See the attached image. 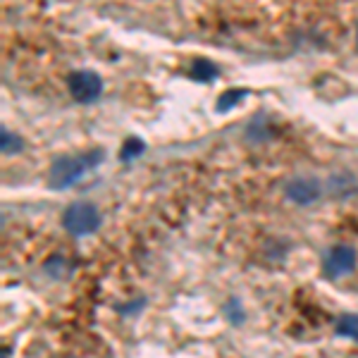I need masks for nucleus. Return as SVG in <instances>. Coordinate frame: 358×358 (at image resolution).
<instances>
[{"label": "nucleus", "instance_id": "obj_1", "mask_svg": "<svg viewBox=\"0 0 358 358\" xmlns=\"http://www.w3.org/2000/svg\"><path fill=\"white\" fill-rule=\"evenodd\" d=\"M98 163V155L94 158H89V155H82V158H57L53 167H50V175H48V184L53 189H67L72 187L74 182H77L79 177L84 175L86 170H89L91 165Z\"/></svg>", "mask_w": 358, "mask_h": 358}, {"label": "nucleus", "instance_id": "obj_2", "mask_svg": "<svg viewBox=\"0 0 358 358\" xmlns=\"http://www.w3.org/2000/svg\"><path fill=\"white\" fill-rule=\"evenodd\" d=\"M62 224H65L67 232H72L74 236L91 234L101 227V213H98L96 206L86 203V201H77V203H72L65 210Z\"/></svg>", "mask_w": 358, "mask_h": 358}, {"label": "nucleus", "instance_id": "obj_3", "mask_svg": "<svg viewBox=\"0 0 358 358\" xmlns=\"http://www.w3.org/2000/svg\"><path fill=\"white\" fill-rule=\"evenodd\" d=\"M69 94H72L74 101L79 103H91L101 96L103 91V82L96 72H89V69H79V72H72L67 79Z\"/></svg>", "mask_w": 358, "mask_h": 358}, {"label": "nucleus", "instance_id": "obj_4", "mask_svg": "<svg viewBox=\"0 0 358 358\" xmlns=\"http://www.w3.org/2000/svg\"><path fill=\"white\" fill-rule=\"evenodd\" d=\"M356 268V251L351 246H334L325 256V270L330 277L349 275Z\"/></svg>", "mask_w": 358, "mask_h": 358}, {"label": "nucleus", "instance_id": "obj_5", "mask_svg": "<svg viewBox=\"0 0 358 358\" xmlns=\"http://www.w3.org/2000/svg\"><path fill=\"white\" fill-rule=\"evenodd\" d=\"M287 196L292 201H296V203H310V201H315L320 196V189L310 177H296L287 184Z\"/></svg>", "mask_w": 358, "mask_h": 358}, {"label": "nucleus", "instance_id": "obj_6", "mask_svg": "<svg viewBox=\"0 0 358 358\" xmlns=\"http://www.w3.org/2000/svg\"><path fill=\"white\" fill-rule=\"evenodd\" d=\"M337 334H342V337H349V339H356V342H358V315L356 313L339 315Z\"/></svg>", "mask_w": 358, "mask_h": 358}, {"label": "nucleus", "instance_id": "obj_7", "mask_svg": "<svg viewBox=\"0 0 358 358\" xmlns=\"http://www.w3.org/2000/svg\"><path fill=\"white\" fill-rule=\"evenodd\" d=\"M192 77L199 79V82H213L217 77V67L208 60H196L192 65Z\"/></svg>", "mask_w": 358, "mask_h": 358}, {"label": "nucleus", "instance_id": "obj_8", "mask_svg": "<svg viewBox=\"0 0 358 358\" xmlns=\"http://www.w3.org/2000/svg\"><path fill=\"white\" fill-rule=\"evenodd\" d=\"M138 153H143V141H138L136 136H131V138H127V141H124L120 158H122V160H131V158H136Z\"/></svg>", "mask_w": 358, "mask_h": 358}, {"label": "nucleus", "instance_id": "obj_9", "mask_svg": "<svg viewBox=\"0 0 358 358\" xmlns=\"http://www.w3.org/2000/svg\"><path fill=\"white\" fill-rule=\"evenodd\" d=\"M244 96V91H227V94H224L220 101H217V110L220 113H224V110H229V108L232 106H236V103H239V98Z\"/></svg>", "mask_w": 358, "mask_h": 358}, {"label": "nucleus", "instance_id": "obj_10", "mask_svg": "<svg viewBox=\"0 0 358 358\" xmlns=\"http://www.w3.org/2000/svg\"><path fill=\"white\" fill-rule=\"evenodd\" d=\"M22 148V141H17L13 134H8V131H3V153H15Z\"/></svg>", "mask_w": 358, "mask_h": 358}, {"label": "nucleus", "instance_id": "obj_11", "mask_svg": "<svg viewBox=\"0 0 358 358\" xmlns=\"http://www.w3.org/2000/svg\"><path fill=\"white\" fill-rule=\"evenodd\" d=\"M356 41H358V34H356Z\"/></svg>", "mask_w": 358, "mask_h": 358}]
</instances>
